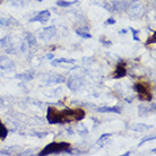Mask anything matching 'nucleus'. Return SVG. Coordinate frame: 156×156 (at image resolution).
<instances>
[{"mask_svg":"<svg viewBox=\"0 0 156 156\" xmlns=\"http://www.w3.org/2000/svg\"><path fill=\"white\" fill-rule=\"evenodd\" d=\"M47 59H49V60L53 59V55H52V53H49V55H47Z\"/></svg>","mask_w":156,"mask_h":156,"instance_id":"obj_31","label":"nucleus"},{"mask_svg":"<svg viewBox=\"0 0 156 156\" xmlns=\"http://www.w3.org/2000/svg\"><path fill=\"white\" fill-rule=\"evenodd\" d=\"M126 7H127V4L125 1H114L111 8H114L115 12H122L126 9Z\"/></svg>","mask_w":156,"mask_h":156,"instance_id":"obj_15","label":"nucleus"},{"mask_svg":"<svg viewBox=\"0 0 156 156\" xmlns=\"http://www.w3.org/2000/svg\"><path fill=\"white\" fill-rule=\"evenodd\" d=\"M129 128L131 130H135V131H145V130H148V129L152 128V126H146L143 125V123H135V125L129 126Z\"/></svg>","mask_w":156,"mask_h":156,"instance_id":"obj_14","label":"nucleus"},{"mask_svg":"<svg viewBox=\"0 0 156 156\" xmlns=\"http://www.w3.org/2000/svg\"><path fill=\"white\" fill-rule=\"evenodd\" d=\"M83 85V80L80 77H78L76 75H73L70 77L68 78V80H67V86H68V88L73 92H76L77 90L80 88V86Z\"/></svg>","mask_w":156,"mask_h":156,"instance_id":"obj_7","label":"nucleus"},{"mask_svg":"<svg viewBox=\"0 0 156 156\" xmlns=\"http://www.w3.org/2000/svg\"><path fill=\"white\" fill-rule=\"evenodd\" d=\"M77 2H78V0H74V1H65V0H59L58 2H57V5H58L59 7L67 8V7H69V6H71V5L77 4Z\"/></svg>","mask_w":156,"mask_h":156,"instance_id":"obj_18","label":"nucleus"},{"mask_svg":"<svg viewBox=\"0 0 156 156\" xmlns=\"http://www.w3.org/2000/svg\"><path fill=\"white\" fill-rule=\"evenodd\" d=\"M126 8H127V12L129 14V16H131L133 18H140L144 15V5L139 0H133L130 4L127 5Z\"/></svg>","mask_w":156,"mask_h":156,"instance_id":"obj_3","label":"nucleus"},{"mask_svg":"<svg viewBox=\"0 0 156 156\" xmlns=\"http://www.w3.org/2000/svg\"><path fill=\"white\" fill-rule=\"evenodd\" d=\"M51 17V14L50 12L48 10V9H45V10H42V12H40L37 15L35 16V17H33V18H31L30 20V22H40V23H47L48 20H50Z\"/></svg>","mask_w":156,"mask_h":156,"instance_id":"obj_9","label":"nucleus"},{"mask_svg":"<svg viewBox=\"0 0 156 156\" xmlns=\"http://www.w3.org/2000/svg\"><path fill=\"white\" fill-rule=\"evenodd\" d=\"M70 148V144L69 143H51L45 147L44 149L39 153L40 156L43 155H50V154H59L61 152H65L66 149Z\"/></svg>","mask_w":156,"mask_h":156,"instance_id":"obj_2","label":"nucleus"},{"mask_svg":"<svg viewBox=\"0 0 156 156\" xmlns=\"http://www.w3.org/2000/svg\"><path fill=\"white\" fill-rule=\"evenodd\" d=\"M25 39H26V42H27V44L30 45V47H34V45H36V39L33 34H31V33H26Z\"/></svg>","mask_w":156,"mask_h":156,"instance_id":"obj_17","label":"nucleus"},{"mask_svg":"<svg viewBox=\"0 0 156 156\" xmlns=\"http://www.w3.org/2000/svg\"><path fill=\"white\" fill-rule=\"evenodd\" d=\"M85 117V111L78 109H65L60 111V123H68L74 121H80Z\"/></svg>","mask_w":156,"mask_h":156,"instance_id":"obj_1","label":"nucleus"},{"mask_svg":"<svg viewBox=\"0 0 156 156\" xmlns=\"http://www.w3.org/2000/svg\"><path fill=\"white\" fill-rule=\"evenodd\" d=\"M127 75V69H126V66L123 62H120L117 66V69H115V73L113 75V78H122Z\"/></svg>","mask_w":156,"mask_h":156,"instance_id":"obj_12","label":"nucleus"},{"mask_svg":"<svg viewBox=\"0 0 156 156\" xmlns=\"http://www.w3.org/2000/svg\"><path fill=\"white\" fill-rule=\"evenodd\" d=\"M100 41H101V42L103 43V44H104L105 47H108V45H111V44H112V43H111V41H105L104 39H101Z\"/></svg>","mask_w":156,"mask_h":156,"instance_id":"obj_29","label":"nucleus"},{"mask_svg":"<svg viewBox=\"0 0 156 156\" xmlns=\"http://www.w3.org/2000/svg\"><path fill=\"white\" fill-rule=\"evenodd\" d=\"M12 4L15 5V6H23L24 0H14V1H12Z\"/></svg>","mask_w":156,"mask_h":156,"instance_id":"obj_27","label":"nucleus"},{"mask_svg":"<svg viewBox=\"0 0 156 156\" xmlns=\"http://www.w3.org/2000/svg\"><path fill=\"white\" fill-rule=\"evenodd\" d=\"M76 33H77V34L79 36L84 37V39H90V37H92V35H90V34L87 31H82V30H77V31H76Z\"/></svg>","mask_w":156,"mask_h":156,"instance_id":"obj_21","label":"nucleus"},{"mask_svg":"<svg viewBox=\"0 0 156 156\" xmlns=\"http://www.w3.org/2000/svg\"><path fill=\"white\" fill-rule=\"evenodd\" d=\"M138 108H139V115H140V117H143V115L145 117V115H147V114L151 112V109H148L147 106L139 105Z\"/></svg>","mask_w":156,"mask_h":156,"instance_id":"obj_19","label":"nucleus"},{"mask_svg":"<svg viewBox=\"0 0 156 156\" xmlns=\"http://www.w3.org/2000/svg\"><path fill=\"white\" fill-rule=\"evenodd\" d=\"M110 136H111V133H103V135H102V136L100 137V138H98V143H100V145L102 146V143L105 140V139H108V138H109Z\"/></svg>","mask_w":156,"mask_h":156,"instance_id":"obj_23","label":"nucleus"},{"mask_svg":"<svg viewBox=\"0 0 156 156\" xmlns=\"http://www.w3.org/2000/svg\"><path fill=\"white\" fill-rule=\"evenodd\" d=\"M15 68V63L7 57H0V69L1 70L9 71Z\"/></svg>","mask_w":156,"mask_h":156,"instance_id":"obj_10","label":"nucleus"},{"mask_svg":"<svg viewBox=\"0 0 156 156\" xmlns=\"http://www.w3.org/2000/svg\"><path fill=\"white\" fill-rule=\"evenodd\" d=\"M98 112L100 113H121V108L119 106H102L96 109Z\"/></svg>","mask_w":156,"mask_h":156,"instance_id":"obj_11","label":"nucleus"},{"mask_svg":"<svg viewBox=\"0 0 156 156\" xmlns=\"http://www.w3.org/2000/svg\"><path fill=\"white\" fill-rule=\"evenodd\" d=\"M152 43H155V33H154L153 35L149 36V39L146 41L145 44H146V45H148V44H152Z\"/></svg>","mask_w":156,"mask_h":156,"instance_id":"obj_25","label":"nucleus"},{"mask_svg":"<svg viewBox=\"0 0 156 156\" xmlns=\"http://www.w3.org/2000/svg\"><path fill=\"white\" fill-rule=\"evenodd\" d=\"M129 155H130V152H127V153L123 154V156H129Z\"/></svg>","mask_w":156,"mask_h":156,"instance_id":"obj_34","label":"nucleus"},{"mask_svg":"<svg viewBox=\"0 0 156 156\" xmlns=\"http://www.w3.org/2000/svg\"><path fill=\"white\" fill-rule=\"evenodd\" d=\"M105 24L106 25H114V24H115V20H114V18H108V20H105Z\"/></svg>","mask_w":156,"mask_h":156,"instance_id":"obj_26","label":"nucleus"},{"mask_svg":"<svg viewBox=\"0 0 156 156\" xmlns=\"http://www.w3.org/2000/svg\"><path fill=\"white\" fill-rule=\"evenodd\" d=\"M7 133H8L7 128L0 122V138H1V139H5V138L7 137Z\"/></svg>","mask_w":156,"mask_h":156,"instance_id":"obj_20","label":"nucleus"},{"mask_svg":"<svg viewBox=\"0 0 156 156\" xmlns=\"http://www.w3.org/2000/svg\"><path fill=\"white\" fill-rule=\"evenodd\" d=\"M43 82L45 83L47 85H55V84H61V83H65L66 79L63 76L58 74H49L47 76L43 77Z\"/></svg>","mask_w":156,"mask_h":156,"instance_id":"obj_5","label":"nucleus"},{"mask_svg":"<svg viewBox=\"0 0 156 156\" xmlns=\"http://www.w3.org/2000/svg\"><path fill=\"white\" fill-rule=\"evenodd\" d=\"M155 138H156V136H154V135H153V136H149V137H146V138H144V139H141L140 144L138 145V146L140 147V146H141L143 144H144V143H146V141H149V140H154Z\"/></svg>","mask_w":156,"mask_h":156,"instance_id":"obj_24","label":"nucleus"},{"mask_svg":"<svg viewBox=\"0 0 156 156\" xmlns=\"http://www.w3.org/2000/svg\"><path fill=\"white\" fill-rule=\"evenodd\" d=\"M67 131H68V133H70V135H73V133H74V131H73L71 129H67Z\"/></svg>","mask_w":156,"mask_h":156,"instance_id":"obj_33","label":"nucleus"},{"mask_svg":"<svg viewBox=\"0 0 156 156\" xmlns=\"http://www.w3.org/2000/svg\"><path fill=\"white\" fill-rule=\"evenodd\" d=\"M22 51H23V52L26 51V45H25V43H22Z\"/></svg>","mask_w":156,"mask_h":156,"instance_id":"obj_30","label":"nucleus"},{"mask_svg":"<svg viewBox=\"0 0 156 156\" xmlns=\"http://www.w3.org/2000/svg\"><path fill=\"white\" fill-rule=\"evenodd\" d=\"M127 32H128V30H121L120 34H127Z\"/></svg>","mask_w":156,"mask_h":156,"instance_id":"obj_32","label":"nucleus"},{"mask_svg":"<svg viewBox=\"0 0 156 156\" xmlns=\"http://www.w3.org/2000/svg\"><path fill=\"white\" fill-rule=\"evenodd\" d=\"M129 31L133 33V39L135 40V41H137V42H139L140 40H139V37H138V34H139V31H137V30H135L133 27H130L129 28Z\"/></svg>","mask_w":156,"mask_h":156,"instance_id":"obj_22","label":"nucleus"},{"mask_svg":"<svg viewBox=\"0 0 156 156\" xmlns=\"http://www.w3.org/2000/svg\"><path fill=\"white\" fill-rule=\"evenodd\" d=\"M59 111L60 110L55 108H48L47 111V120L50 125L60 123V117H59Z\"/></svg>","mask_w":156,"mask_h":156,"instance_id":"obj_6","label":"nucleus"},{"mask_svg":"<svg viewBox=\"0 0 156 156\" xmlns=\"http://www.w3.org/2000/svg\"><path fill=\"white\" fill-rule=\"evenodd\" d=\"M135 90L138 94L139 100H141V101H152V94H151V92L147 90V87L145 85L137 83L136 85H135Z\"/></svg>","mask_w":156,"mask_h":156,"instance_id":"obj_4","label":"nucleus"},{"mask_svg":"<svg viewBox=\"0 0 156 156\" xmlns=\"http://www.w3.org/2000/svg\"><path fill=\"white\" fill-rule=\"evenodd\" d=\"M74 63L75 60L74 59H66V58H60V59H55V60H52L51 65L52 66H58L59 63Z\"/></svg>","mask_w":156,"mask_h":156,"instance_id":"obj_16","label":"nucleus"},{"mask_svg":"<svg viewBox=\"0 0 156 156\" xmlns=\"http://www.w3.org/2000/svg\"><path fill=\"white\" fill-rule=\"evenodd\" d=\"M36 1H39V2H42L43 0H36Z\"/></svg>","mask_w":156,"mask_h":156,"instance_id":"obj_35","label":"nucleus"},{"mask_svg":"<svg viewBox=\"0 0 156 156\" xmlns=\"http://www.w3.org/2000/svg\"><path fill=\"white\" fill-rule=\"evenodd\" d=\"M48 135V133H35L33 136H36V137H40V138H43V137H45Z\"/></svg>","mask_w":156,"mask_h":156,"instance_id":"obj_28","label":"nucleus"},{"mask_svg":"<svg viewBox=\"0 0 156 156\" xmlns=\"http://www.w3.org/2000/svg\"><path fill=\"white\" fill-rule=\"evenodd\" d=\"M55 26H49V27H44L42 30V31L39 33V37L42 41H49V40H51L53 36L55 35Z\"/></svg>","mask_w":156,"mask_h":156,"instance_id":"obj_8","label":"nucleus"},{"mask_svg":"<svg viewBox=\"0 0 156 156\" xmlns=\"http://www.w3.org/2000/svg\"><path fill=\"white\" fill-rule=\"evenodd\" d=\"M33 78H34V73H32V71H26V73H23V74L16 75V79H20V80H23V82H30Z\"/></svg>","mask_w":156,"mask_h":156,"instance_id":"obj_13","label":"nucleus"}]
</instances>
